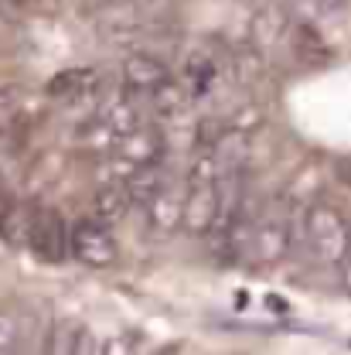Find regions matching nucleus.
I'll use <instances>...</instances> for the list:
<instances>
[{
	"mask_svg": "<svg viewBox=\"0 0 351 355\" xmlns=\"http://www.w3.org/2000/svg\"><path fill=\"white\" fill-rule=\"evenodd\" d=\"M215 83H219V62H215V55L205 51V48L188 51V58L181 65V86H184V92L191 99H201V96H208L215 89Z\"/></svg>",
	"mask_w": 351,
	"mask_h": 355,
	"instance_id": "9",
	"label": "nucleus"
},
{
	"mask_svg": "<svg viewBox=\"0 0 351 355\" xmlns=\"http://www.w3.org/2000/svg\"><path fill=\"white\" fill-rule=\"evenodd\" d=\"M102 355H136V349H133V342L127 335H116L102 345Z\"/></svg>",
	"mask_w": 351,
	"mask_h": 355,
	"instance_id": "11",
	"label": "nucleus"
},
{
	"mask_svg": "<svg viewBox=\"0 0 351 355\" xmlns=\"http://www.w3.org/2000/svg\"><path fill=\"white\" fill-rule=\"evenodd\" d=\"M69 257L89 270H109L120 263V243L113 239L109 225L96 219H79L69 225Z\"/></svg>",
	"mask_w": 351,
	"mask_h": 355,
	"instance_id": "3",
	"label": "nucleus"
},
{
	"mask_svg": "<svg viewBox=\"0 0 351 355\" xmlns=\"http://www.w3.org/2000/svg\"><path fill=\"white\" fill-rule=\"evenodd\" d=\"M72 355H99V352H96V342H92V335H89L86 328H82V331H75V342H72Z\"/></svg>",
	"mask_w": 351,
	"mask_h": 355,
	"instance_id": "12",
	"label": "nucleus"
},
{
	"mask_svg": "<svg viewBox=\"0 0 351 355\" xmlns=\"http://www.w3.org/2000/svg\"><path fill=\"white\" fill-rule=\"evenodd\" d=\"M106 89V76L99 69H65L58 72L51 83H48V96L58 99V103H86L92 96H99Z\"/></svg>",
	"mask_w": 351,
	"mask_h": 355,
	"instance_id": "7",
	"label": "nucleus"
},
{
	"mask_svg": "<svg viewBox=\"0 0 351 355\" xmlns=\"http://www.w3.org/2000/svg\"><path fill=\"white\" fill-rule=\"evenodd\" d=\"M307 260L321 270L341 266L345 253L351 250V219L334 202H310L300 216V239Z\"/></svg>",
	"mask_w": 351,
	"mask_h": 355,
	"instance_id": "1",
	"label": "nucleus"
},
{
	"mask_svg": "<svg viewBox=\"0 0 351 355\" xmlns=\"http://www.w3.org/2000/svg\"><path fill=\"white\" fill-rule=\"evenodd\" d=\"M341 284H345V294L351 297V250L345 253V260H341Z\"/></svg>",
	"mask_w": 351,
	"mask_h": 355,
	"instance_id": "15",
	"label": "nucleus"
},
{
	"mask_svg": "<svg viewBox=\"0 0 351 355\" xmlns=\"http://www.w3.org/2000/svg\"><path fill=\"white\" fill-rule=\"evenodd\" d=\"M24 239L42 263L58 266L69 257V222L55 209H42L38 216L24 222Z\"/></svg>",
	"mask_w": 351,
	"mask_h": 355,
	"instance_id": "5",
	"label": "nucleus"
},
{
	"mask_svg": "<svg viewBox=\"0 0 351 355\" xmlns=\"http://www.w3.org/2000/svg\"><path fill=\"white\" fill-rule=\"evenodd\" d=\"M21 308L17 304H3L0 308V355H14L21 345Z\"/></svg>",
	"mask_w": 351,
	"mask_h": 355,
	"instance_id": "10",
	"label": "nucleus"
},
{
	"mask_svg": "<svg viewBox=\"0 0 351 355\" xmlns=\"http://www.w3.org/2000/svg\"><path fill=\"white\" fill-rule=\"evenodd\" d=\"M297 239H300V216L294 212V198H273V202L260 205V212H256L246 260L256 266L283 263L294 253Z\"/></svg>",
	"mask_w": 351,
	"mask_h": 355,
	"instance_id": "2",
	"label": "nucleus"
},
{
	"mask_svg": "<svg viewBox=\"0 0 351 355\" xmlns=\"http://www.w3.org/2000/svg\"><path fill=\"white\" fill-rule=\"evenodd\" d=\"M133 205L136 202H133V191L127 181H106L96 188V195L89 202V219L102 222V225H116L130 216Z\"/></svg>",
	"mask_w": 351,
	"mask_h": 355,
	"instance_id": "8",
	"label": "nucleus"
},
{
	"mask_svg": "<svg viewBox=\"0 0 351 355\" xmlns=\"http://www.w3.org/2000/svg\"><path fill=\"white\" fill-rule=\"evenodd\" d=\"M181 209H184V188L174 181H161L143 198V232L154 243H168L181 232Z\"/></svg>",
	"mask_w": 351,
	"mask_h": 355,
	"instance_id": "4",
	"label": "nucleus"
},
{
	"mask_svg": "<svg viewBox=\"0 0 351 355\" xmlns=\"http://www.w3.org/2000/svg\"><path fill=\"white\" fill-rule=\"evenodd\" d=\"M120 79H123L127 92L140 96V99H150L154 92H161L168 86L174 76H171V69L161 58H154L147 51H130L123 58V65H120Z\"/></svg>",
	"mask_w": 351,
	"mask_h": 355,
	"instance_id": "6",
	"label": "nucleus"
},
{
	"mask_svg": "<svg viewBox=\"0 0 351 355\" xmlns=\"http://www.w3.org/2000/svg\"><path fill=\"white\" fill-rule=\"evenodd\" d=\"M10 222H14V205L0 195V236H3V232H10Z\"/></svg>",
	"mask_w": 351,
	"mask_h": 355,
	"instance_id": "13",
	"label": "nucleus"
},
{
	"mask_svg": "<svg viewBox=\"0 0 351 355\" xmlns=\"http://www.w3.org/2000/svg\"><path fill=\"white\" fill-rule=\"evenodd\" d=\"M14 113V92L10 89H0V120H7Z\"/></svg>",
	"mask_w": 351,
	"mask_h": 355,
	"instance_id": "14",
	"label": "nucleus"
},
{
	"mask_svg": "<svg viewBox=\"0 0 351 355\" xmlns=\"http://www.w3.org/2000/svg\"><path fill=\"white\" fill-rule=\"evenodd\" d=\"M14 7H21V10H35V7H42V0H10Z\"/></svg>",
	"mask_w": 351,
	"mask_h": 355,
	"instance_id": "16",
	"label": "nucleus"
}]
</instances>
